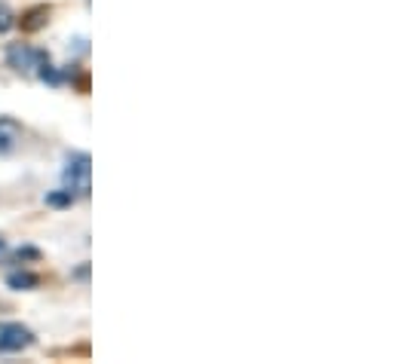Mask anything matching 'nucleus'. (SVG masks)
<instances>
[{"label":"nucleus","mask_w":396,"mask_h":364,"mask_svg":"<svg viewBox=\"0 0 396 364\" xmlns=\"http://www.w3.org/2000/svg\"><path fill=\"white\" fill-rule=\"evenodd\" d=\"M74 199H77V196L64 187V190H55L46 196V205H52V209H68V205H74Z\"/></svg>","instance_id":"nucleus-7"},{"label":"nucleus","mask_w":396,"mask_h":364,"mask_svg":"<svg viewBox=\"0 0 396 364\" xmlns=\"http://www.w3.org/2000/svg\"><path fill=\"white\" fill-rule=\"evenodd\" d=\"M43 59H50L43 49H34V46H28V43H13L6 49V61H9V68L18 71V74H31L37 71V64H40Z\"/></svg>","instance_id":"nucleus-2"},{"label":"nucleus","mask_w":396,"mask_h":364,"mask_svg":"<svg viewBox=\"0 0 396 364\" xmlns=\"http://www.w3.org/2000/svg\"><path fill=\"white\" fill-rule=\"evenodd\" d=\"M64 187L74 196H89V153H74L64 163Z\"/></svg>","instance_id":"nucleus-1"},{"label":"nucleus","mask_w":396,"mask_h":364,"mask_svg":"<svg viewBox=\"0 0 396 364\" xmlns=\"http://www.w3.org/2000/svg\"><path fill=\"white\" fill-rule=\"evenodd\" d=\"M4 251H6V242H4V239H0V254H4Z\"/></svg>","instance_id":"nucleus-9"},{"label":"nucleus","mask_w":396,"mask_h":364,"mask_svg":"<svg viewBox=\"0 0 396 364\" xmlns=\"http://www.w3.org/2000/svg\"><path fill=\"white\" fill-rule=\"evenodd\" d=\"M13 25H16V18L9 13V6H0V34H6Z\"/></svg>","instance_id":"nucleus-8"},{"label":"nucleus","mask_w":396,"mask_h":364,"mask_svg":"<svg viewBox=\"0 0 396 364\" xmlns=\"http://www.w3.org/2000/svg\"><path fill=\"white\" fill-rule=\"evenodd\" d=\"M6 285L16 288V291H31V288L40 285V278H37L34 273H13V276L6 278Z\"/></svg>","instance_id":"nucleus-6"},{"label":"nucleus","mask_w":396,"mask_h":364,"mask_svg":"<svg viewBox=\"0 0 396 364\" xmlns=\"http://www.w3.org/2000/svg\"><path fill=\"white\" fill-rule=\"evenodd\" d=\"M46 22H50V6H34V9H28V13L22 16L25 31H37V28H43Z\"/></svg>","instance_id":"nucleus-5"},{"label":"nucleus","mask_w":396,"mask_h":364,"mask_svg":"<svg viewBox=\"0 0 396 364\" xmlns=\"http://www.w3.org/2000/svg\"><path fill=\"white\" fill-rule=\"evenodd\" d=\"M34 343V334L25 324H4L0 328V352H22Z\"/></svg>","instance_id":"nucleus-3"},{"label":"nucleus","mask_w":396,"mask_h":364,"mask_svg":"<svg viewBox=\"0 0 396 364\" xmlns=\"http://www.w3.org/2000/svg\"><path fill=\"white\" fill-rule=\"evenodd\" d=\"M18 141H22V126L13 117H0V153L16 151Z\"/></svg>","instance_id":"nucleus-4"}]
</instances>
